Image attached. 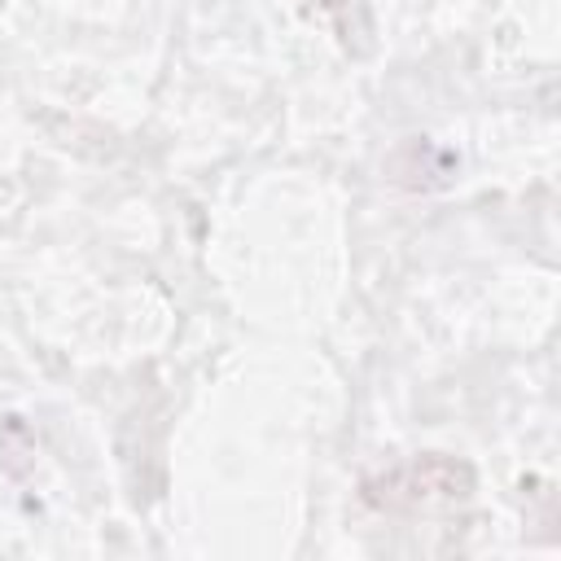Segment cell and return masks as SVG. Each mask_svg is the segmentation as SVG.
I'll list each match as a JSON object with an SVG mask.
<instances>
[{
    "instance_id": "1",
    "label": "cell",
    "mask_w": 561,
    "mask_h": 561,
    "mask_svg": "<svg viewBox=\"0 0 561 561\" xmlns=\"http://www.w3.org/2000/svg\"><path fill=\"white\" fill-rule=\"evenodd\" d=\"M473 491V473L456 460H416L408 469H394L377 482L364 486L368 504L390 508V513H430V508H451L460 500H469Z\"/></svg>"
}]
</instances>
